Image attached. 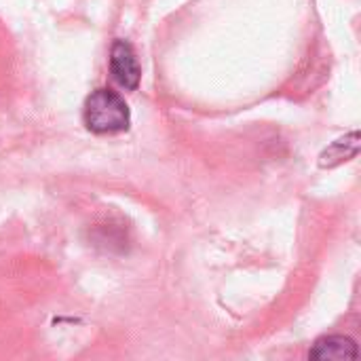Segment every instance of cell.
<instances>
[{"label": "cell", "instance_id": "1", "mask_svg": "<svg viewBox=\"0 0 361 361\" xmlns=\"http://www.w3.org/2000/svg\"><path fill=\"white\" fill-rule=\"evenodd\" d=\"M82 118L89 131L93 133H121L129 129L131 112L125 99L112 89H95L82 108Z\"/></svg>", "mask_w": 361, "mask_h": 361}, {"label": "cell", "instance_id": "2", "mask_svg": "<svg viewBox=\"0 0 361 361\" xmlns=\"http://www.w3.org/2000/svg\"><path fill=\"white\" fill-rule=\"evenodd\" d=\"M110 72L114 80L125 87L127 91H135L142 78L140 63L135 59V53L129 42L125 40H114L112 51H110Z\"/></svg>", "mask_w": 361, "mask_h": 361}, {"label": "cell", "instance_id": "3", "mask_svg": "<svg viewBox=\"0 0 361 361\" xmlns=\"http://www.w3.org/2000/svg\"><path fill=\"white\" fill-rule=\"evenodd\" d=\"M360 351H357V345L353 338L349 336H324L319 338L309 357L313 360H322V361H347V360H357Z\"/></svg>", "mask_w": 361, "mask_h": 361}, {"label": "cell", "instance_id": "4", "mask_svg": "<svg viewBox=\"0 0 361 361\" xmlns=\"http://www.w3.org/2000/svg\"><path fill=\"white\" fill-rule=\"evenodd\" d=\"M360 152V133L353 131L343 140H336L330 148H326L319 157V165L322 167H336L353 157H357Z\"/></svg>", "mask_w": 361, "mask_h": 361}]
</instances>
